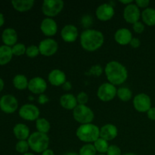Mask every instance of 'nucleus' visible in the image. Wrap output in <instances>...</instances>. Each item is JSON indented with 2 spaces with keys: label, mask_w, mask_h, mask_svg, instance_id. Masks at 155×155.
Returning <instances> with one entry per match:
<instances>
[{
  "label": "nucleus",
  "mask_w": 155,
  "mask_h": 155,
  "mask_svg": "<svg viewBox=\"0 0 155 155\" xmlns=\"http://www.w3.org/2000/svg\"><path fill=\"white\" fill-rule=\"evenodd\" d=\"M80 45L85 51H95L99 49L104 42V34L95 29L84 30L80 36Z\"/></svg>",
  "instance_id": "1"
},
{
  "label": "nucleus",
  "mask_w": 155,
  "mask_h": 155,
  "mask_svg": "<svg viewBox=\"0 0 155 155\" xmlns=\"http://www.w3.org/2000/svg\"><path fill=\"white\" fill-rule=\"evenodd\" d=\"M104 74L108 83L116 86L122 85L128 78V71L117 61H110L104 67Z\"/></svg>",
  "instance_id": "2"
},
{
  "label": "nucleus",
  "mask_w": 155,
  "mask_h": 155,
  "mask_svg": "<svg viewBox=\"0 0 155 155\" xmlns=\"http://www.w3.org/2000/svg\"><path fill=\"white\" fill-rule=\"evenodd\" d=\"M76 136L81 142L94 143L100 138V128L94 124H82L76 130Z\"/></svg>",
  "instance_id": "3"
},
{
  "label": "nucleus",
  "mask_w": 155,
  "mask_h": 155,
  "mask_svg": "<svg viewBox=\"0 0 155 155\" xmlns=\"http://www.w3.org/2000/svg\"><path fill=\"white\" fill-rule=\"evenodd\" d=\"M27 142L30 146V149L35 153L42 154L44 151L48 148L50 139L47 134L36 131L30 134Z\"/></svg>",
  "instance_id": "4"
},
{
  "label": "nucleus",
  "mask_w": 155,
  "mask_h": 155,
  "mask_svg": "<svg viewBox=\"0 0 155 155\" xmlns=\"http://www.w3.org/2000/svg\"><path fill=\"white\" fill-rule=\"evenodd\" d=\"M73 117L77 123L82 125L92 124L95 118V114L89 106L78 104L73 110Z\"/></svg>",
  "instance_id": "5"
},
{
  "label": "nucleus",
  "mask_w": 155,
  "mask_h": 155,
  "mask_svg": "<svg viewBox=\"0 0 155 155\" xmlns=\"http://www.w3.org/2000/svg\"><path fill=\"white\" fill-rule=\"evenodd\" d=\"M64 2L62 0H45L42 5V12L46 18H54L62 12Z\"/></svg>",
  "instance_id": "6"
},
{
  "label": "nucleus",
  "mask_w": 155,
  "mask_h": 155,
  "mask_svg": "<svg viewBox=\"0 0 155 155\" xmlns=\"http://www.w3.org/2000/svg\"><path fill=\"white\" fill-rule=\"evenodd\" d=\"M117 89L114 85L108 83H104L98 87L97 91V96L104 102L110 101L117 96Z\"/></svg>",
  "instance_id": "7"
},
{
  "label": "nucleus",
  "mask_w": 155,
  "mask_h": 155,
  "mask_svg": "<svg viewBox=\"0 0 155 155\" xmlns=\"http://www.w3.org/2000/svg\"><path fill=\"white\" fill-rule=\"evenodd\" d=\"M18 114L24 120L36 121L39 118L40 110L35 104L28 103L21 106L18 110Z\"/></svg>",
  "instance_id": "8"
},
{
  "label": "nucleus",
  "mask_w": 155,
  "mask_h": 155,
  "mask_svg": "<svg viewBox=\"0 0 155 155\" xmlns=\"http://www.w3.org/2000/svg\"><path fill=\"white\" fill-rule=\"evenodd\" d=\"M38 46L40 54L45 57L53 56L58 50V43L52 38H45L42 39Z\"/></svg>",
  "instance_id": "9"
},
{
  "label": "nucleus",
  "mask_w": 155,
  "mask_h": 155,
  "mask_svg": "<svg viewBox=\"0 0 155 155\" xmlns=\"http://www.w3.org/2000/svg\"><path fill=\"white\" fill-rule=\"evenodd\" d=\"M133 104L136 110L139 113H147L148 110L152 107L151 98L145 93L137 94L133 98Z\"/></svg>",
  "instance_id": "10"
},
{
  "label": "nucleus",
  "mask_w": 155,
  "mask_h": 155,
  "mask_svg": "<svg viewBox=\"0 0 155 155\" xmlns=\"http://www.w3.org/2000/svg\"><path fill=\"white\" fill-rule=\"evenodd\" d=\"M0 108L6 114H13L18 109V101L16 97L6 94L0 98Z\"/></svg>",
  "instance_id": "11"
},
{
  "label": "nucleus",
  "mask_w": 155,
  "mask_h": 155,
  "mask_svg": "<svg viewBox=\"0 0 155 155\" xmlns=\"http://www.w3.org/2000/svg\"><path fill=\"white\" fill-rule=\"evenodd\" d=\"M141 12L140 8L135 4L134 2L132 4L126 5L124 9V20L129 24H133L137 21H139V19L141 18Z\"/></svg>",
  "instance_id": "12"
},
{
  "label": "nucleus",
  "mask_w": 155,
  "mask_h": 155,
  "mask_svg": "<svg viewBox=\"0 0 155 155\" xmlns=\"http://www.w3.org/2000/svg\"><path fill=\"white\" fill-rule=\"evenodd\" d=\"M48 84L45 79L41 77H35L29 80L28 88L30 92L35 95H41L44 94L46 91Z\"/></svg>",
  "instance_id": "13"
},
{
  "label": "nucleus",
  "mask_w": 155,
  "mask_h": 155,
  "mask_svg": "<svg viewBox=\"0 0 155 155\" xmlns=\"http://www.w3.org/2000/svg\"><path fill=\"white\" fill-rule=\"evenodd\" d=\"M114 8L110 3H103L99 5L95 10L96 18L101 21H110L114 16Z\"/></svg>",
  "instance_id": "14"
},
{
  "label": "nucleus",
  "mask_w": 155,
  "mask_h": 155,
  "mask_svg": "<svg viewBox=\"0 0 155 155\" xmlns=\"http://www.w3.org/2000/svg\"><path fill=\"white\" fill-rule=\"evenodd\" d=\"M61 36L65 42H74L78 39V29L74 24H67L61 30Z\"/></svg>",
  "instance_id": "15"
},
{
  "label": "nucleus",
  "mask_w": 155,
  "mask_h": 155,
  "mask_svg": "<svg viewBox=\"0 0 155 155\" xmlns=\"http://www.w3.org/2000/svg\"><path fill=\"white\" fill-rule=\"evenodd\" d=\"M40 30L48 38L54 36L58 32L57 22L53 18H44L40 24Z\"/></svg>",
  "instance_id": "16"
},
{
  "label": "nucleus",
  "mask_w": 155,
  "mask_h": 155,
  "mask_svg": "<svg viewBox=\"0 0 155 155\" xmlns=\"http://www.w3.org/2000/svg\"><path fill=\"white\" fill-rule=\"evenodd\" d=\"M114 40L117 44L120 45H130L132 39H133V33L128 28L122 27L114 33Z\"/></svg>",
  "instance_id": "17"
},
{
  "label": "nucleus",
  "mask_w": 155,
  "mask_h": 155,
  "mask_svg": "<svg viewBox=\"0 0 155 155\" xmlns=\"http://www.w3.org/2000/svg\"><path fill=\"white\" fill-rule=\"evenodd\" d=\"M48 81L54 86H62L67 81V76L61 70L54 69L48 74Z\"/></svg>",
  "instance_id": "18"
},
{
  "label": "nucleus",
  "mask_w": 155,
  "mask_h": 155,
  "mask_svg": "<svg viewBox=\"0 0 155 155\" xmlns=\"http://www.w3.org/2000/svg\"><path fill=\"white\" fill-rule=\"evenodd\" d=\"M118 135V129L112 124H107L100 128V137L107 142L116 139Z\"/></svg>",
  "instance_id": "19"
},
{
  "label": "nucleus",
  "mask_w": 155,
  "mask_h": 155,
  "mask_svg": "<svg viewBox=\"0 0 155 155\" xmlns=\"http://www.w3.org/2000/svg\"><path fill=\"white\" fill-rule=\"evenodd\" d=\"M18 33L16 30L12 27H8L5 29L2 33V40L4 42V45L12 47L18 43Z\"/></svg>",
  "instance_id": "20"
},
{
  "label": "nucleus",
  "mask_w": 155,
  "mask_h": 155,
  "mask_svg": "<svg viewBox=\"0 0 155 155\" xmlns=\"http://www.w3.org/2000/svg\"><path fill=\"white\" fill-rule=\"evenodd\" d=\"M61 106L68 110H74L78 105L77 97L71 93H65L60 97L59 100Z\"/></svg>",
  "instance_id": "21"
},
{
  "label": "nucleus",
  "mask_w": 155,
  "mask_h": 155,
  "mask_svg": "<svg viewBox=\"0 0 155 155\" xmlns=\"http://www.w3.org/2000/svg\"><path fill=\"white\" fill-rule=\"evenodd\" d=\"M13 133L18 141L27 140L31 134L28 126L21 123L15 124L13 128Z\"/></svg>",
  "instance_id": "22"
},
{
  "label": "nucleus",
  "mask_w": 155,
  "mask_h": 155,
  "mask_svg": "<svg viewBox=\"0 0 155 155\" xmlns=\"http://www.w3.org/2000/svg\"><path fill=\"white\" fill-rule=\"evenodd\" d=\"M141 18L144 24L154 27L155 26V8L148 7L144 9L141 14Z\"/></svg>",
  "instance_id": "23"
},
{
  "label": "nucleus",
  "mask_w": 155,
  "mask_h": 155,
  "mask_svg": "<svg viewBox=\"0 0 155 155\" xmlns=\"http://www.w3.org/2000/svg\"><path fill=\"white\" fill-rule=\"evenodd\" d=\"M35 2L33 0H13L12 5L14 8L20 12H25L33 7Z\"/></svg>",
  "instance_id": "24"
},
{
  "label": "nucleus",
  "mask_w": 155,
  "mask_h": 155,
  "mask_svg": "<svg viewBox=\"0 0 155 155\" xmlns=\"http://www.w3.org/2000/svg\"><path fill=\"white\" fill-rule=\"evenodd\" d=\"M13 57L12 47L8 45H0V65L7 64Z\"/></svg>",
  "instance_id": "25"
},
{
  "label": "nucleus",
  "mask_w": 155,
  "mask_h": 155,
  "mask_svg": "<svg viewBox=\"0 0 155 155\" xmlns=\"http://www.w3.org/2000/svg\"><path fill=\"white\" fill-rule=\"evenodd\" d=\"M14 86L18 90H24L28 88L29 80L24 74H17L12 80Z\"/></svg>",
  "instance_id": "26"
},
{
  "label": "nucleus",
  "mask_w": 155,
  "mask_h": 155,
  "mask_svg": "<svg viewBox=\"0 0 155 155\" xmlns=\"http://www.w3.org/2000/svg\"><path fill=\"white\" fill-rule=\"evenodd\" d=\"M36 128L37 132L47 134L50 131L51 124L49 121L44 117H39L36 120Z\"/></svg>",
  "instance_id": "27"
},
{
  "label": "nucleus",
  "mask_w": 155,
  "mask_h": 155,
  "mask_svg": "<svg viewBox=\"0 0 155 155\" xmlns=\"http://www.w3.org/2000/svg\"><path fill=\"white\" fill-rule=\"evenodd\" d=\"M92 144H93L97 153H98V154H106L109 146H110L108 142L101 137L98 138V139Z\"/></svg>",
  "instance_id": "28"
},
{
  "label": "nucleus",
  "mask_w": 155,
  "mask_h": 155,
  "mask_svg": "<svg viewBox=\"0 0 155 155\" xmlns=\"http://www.w3.org/2000/svg\"><path fill=\"white\" fill-rule=\"evenodd\" d=\"M117 96L122 101H129L133 98V92L128 87H120L117 89Z\"/></svg>",
  "instance_id": "29"
},
{
  "label": "nucleus",
  "mask_w": 155,
  "mask_h": 155,
  "mask_svg": "<svg viewBox=\"0 0 155 155\" xmlns=\"http://www.w3.org/2000/svg\"><path fill=\"white\" fill-rule=\"evenodd\" d=\"M79 155H96L97 151L92 143H87L83 145L80 148Z\"/></svg>",
  "instance_id": "30"
},
{
  "label": "nucleus",
  "mask_w": 155,
  "mask_h": 155,
  "mask_svg": "<svg viewBox=\"0 0 155 155\" xmlns=\"http://www.w3.org/2000/svg\"><path fill=\"white\" fill-rule=\"evenodd\" d=\"M29 149H30V146H29L27 140H20L15 145V150H16V151L21 154L28 153Z\"/></svg>",
  "instance_id": "31"
},
{
  "label": "nucleus",
  "mask_w": 155,
  "mask_h": 155,
  "mask_svg": "<svg viewBox=\"0 0 155 155\" xmlns=\"http://www.w3.org/2000/svg\"><path fill=\"white\" fill-rule=\"evenodd\" d=\"M12 50L13 55L21 56L23 54H26L27 47L23 43H16L15 45L12 47Z\"/></svg>",
  "instance_id": "32"
},
{
  "label": "nucleus",
  "mask_w": 155,
  "mask_h": 155,
  "mask_svg": "<svg viewBox=\"0 0 155 155\" xmlns=\"http://www.w3.org/2000/svg\"><path fill=\"white\" fill-rule=\"evenodd\" d=\"M40 54L39 49V46L36 45H31L27 47V50H26V55L27 57L30 58H33L37 57L39 54Z\"/></svg>",
  "instance_id": "33"
},
{
  "label": "nucleus",
  "mask_w": 155,
  "mask_h": 155,
  "mask_svg": "<svg viewBox=\"0 0 155 155\" xmlns=\"http://www.w3.org/2000/svg\"><path fill=\"white\" fill-rule=\"evenodd\" d=\"M89 75L94 76V77H100L103 73L102 67L100 64H95L92 65L89 71Z\"/></svg>",
  "instance_id": "34"
},
{
  "label": "nucleus",
  "mask_w": 155,
  "mask_h": 155,
  "mask_svg": "<svg viewBox=\"0 0 155 155\" xmlns=\"http://www.w3.org/2000/svg\"><path fill=\"white\" fill-rule=\"evenodd\" d=\"M77 100L78 104H83V105H86V104L89 101V95L85 92H80L77 94Z\"/></svg>",
  "instance_id": "35"
},
{
  "label": "nucleus",
  "mask_w": 155,
  "mask_h": 155,
  "mask_svg": "<svg viewBox=\"0 0 155 155\" xmlns=\"http://www.w3.org/2000/svg\"><path fill=\"white\" fill-rule=\"evenodd\" d=\"M92 24H93V19H92V16L89 15H86L83 16L81 19V24L83 27L86 28V30L90 29L89 27L92 25Z\"/></svg>",
  "instance_id": "36"
},
{
  "label": "nucleus",
  "mask_w": 155,
  "mask_h": 155,
  "mask_svg": "<svg viewBox=\"0 0 155 155\" xmlns=\"http://www.w3.org/2000/svg\"><path fill=\"white\" fill-rule=\"evenodd\" d=\"M106 155H122V151L118 145H110Z\"/></svg>",
  "instance_id": "37"
},
{
  "label": "nucleus",
  "mask_w": 155,
  "mask_h": 155,
  "mask_svg": "<svg viewBox=\"0 0 155 155\" xmlns=\"http://www.w3.org/2000/svg\"><path fill=\"white\" fill-rule=\"evenodd\" d=\"M133 30L136 33H139V34L142 33L145 30V24L142 21H137L133 24Z\"/></svg>",
  "instance_id": "38"
},
{
  "label": "nucleus",
  "mask_w": 155,
  "mask_h": 155,
  "mask_svg": "<svg viewBox=\"0 0 155 155\" xmlns=\"http://www.w3.org/2000/svg\"><path fill=\"white\" fill-rule=\"evenodd\" d=\"M135 4L139 8H147L150 5L149 0H136L135 2Z\"/></svg>",
  "instance_id": "39"
},
{
  "label": "nucleus",
  "mask_w": 155,
  "mask_h": 155,
  "mask_svg": "<svg viewBox=\"0 0 155 155\" xmlns=\"http://www.w3.org/2000/svg\"><path fill=\"white\" fill-rule=\"evenodd\" d=\"M49 101V98L47 95L44 94H41L38 97V102L40 104H45L46 103H48Z\"/></svg>",
  "instance_id": "40"
},
{
  "label": "nucleus",
  "mask_w": 155,
  "mask_h": 155,
  "mask_svg": "<svg viewBox=\"0 0 155 155\" xmlns=\"http://www.w3.org/2000/svg\"><path fill=\"white\" fill-rule=\"evenodd\" d=\"M130 45L133 48H138L141 45V41L139 38L133 37L130 42Z\"/></svg>",
  "instance_id": "41"
},
{
  "label": "nucleus",
  "mask_w": 155,
  "mask_h": 155,
  "mask_svg": "<svg viewBox=\"0 0 155 155\" xmlns=\"http://www.w3.org/2000/svg\"><path fill=\"white\" fill-rule=\"evenodd\" d=\"M147 117L151 120L155 121V107H151L147 112Z\"/></svg>",
  "instance_id": "42"
},
{
  "label": "nucleus",
  "mask_w": 155,
  "mask_h": 155,
  "mask_svg": "<svg viewBox=\"0 0 155 155\" xmlns=\"http://www.w3.org/2000/svg\"><path fill=\"white\" fill-rule=\"evenodd\" d=\"M62 89L64 91H70L72 89V84H71V82L66 81L62 86Z\"/></svg>",
  "instance_id": "43"
},
{
  "label": "nucleus",
  "mask_w": 155,
  "mask_h": 155,
  "mask_svg": "<svg viewBox=\"0 0 155 155\" xmlns=\"http://www.w3.org/2000/svg\"><path fill=\"white\" fill-rule=\"evenodd\" d=\"M41 155H55L54 154V151L52 149H50V148H48L45 151H44L41 154Z\"/></svg>",
  "instance_id": "44"
},
{
  "label": "nucleus",
  "mask_w": 155,
  "mask_h": 155,
  "mask_svg": "<svg viewBox=\"0 0 155 155\" xmlns=\"http://www.w3.org/2000/svg\"><path fill=\"white\" fill-rule=\"evenodd\" d=\"M119 2L120 3H122V4L126 5H128L133 3V0H120Z\"/></svg>",
  "instance_id": "45"
},
{
  "label": "nucleus",
  "mask_w": 155,
  "mask_h": 155,
  "mask_svg": "<svg viewBox=\"0 0 155 155\" xmlns=\"http://www.w3.org/2000/svg\"><path fill=\"white\" fill-rule=\"evenodd\" d=\"M5 23V18H4V15H2V13L0 12V27L4 24Z\"/></svg>",
  "instance_id": "46"
},
{
  "label": "nucleus",
  "mask_w": 155,
  "mask_h": 155,
  "mask_svg": "<svg viewBox=\"0 0 155 155\" xmlns=\"http://www.w3.org/2000/svg\"><path fill=\"white\" fill-rule=\"evenodd\" d=\"M4 86H5V83H4V80L0 77V92L3 90L4 89Z\"/></svg>",
  "instance_id": "47"
},
{
  "label": "nucleus",
  "mask_w": 155,
  "mask_h": 155,
  "mask_svg": "<svg viewBox=\"0 0 155 155\" xmlns=\"http://www.w3.org/2000/svg\"><path fill=\"white\" fill-rule=\"evenodd\" d=\"M63 155H79V154L77 152H74V151H68V152L64 153Z\"/></svg>",
  "instance_id": "48"
},
{
  "label": "nucleus",
  "mask_w": 155,
  "mask_h": 155,
  "mask_svg": "<svg viewBox=\"0 0 155 155\" xmlns=\"http://www.w3.org/2000/svg\"><path fill=\"white\" fill-rule=\"evenodd\" d=\"M122 155H137V154H136L135 153H133V152H128V153H126V154H124Z\"/></svg>",
  "instance_id": "49"
},
{
  "label": "nucleus",
  "mask_w": 155,
  "mask_h": 155,
  "mask_svg": "<svg viewBox=\"0 0 155 155\" xmlns=\"http://www.w3.org/2000/svg\"><path fill=\"white\" fill-rule=\"evenodd\" d=\"M22 155H36V154H33V153H30V152H28V153H26V154H22Z\"/></svg>",
  "instance_id": "50"
},
{
  "label": "nucleus",
  "mask_w": 155,
  "mask_h": 155,
  "mask_svg": "<svg viewBox=\"0 0 155 155\" xmlns=\"http://www.w3.org/2000/svg\"><path fill=\"white\" fill-rule=\"evenodd\" d=\"M28 99H29V100H33V96H29Z\"/></svg>",
  "instance_id": "51"
},
{
  "label": "nucleus",
  "mask_w": 155,
  "mask_h": 155,
  "mask_svg": "<svg viewBox=\"0 0 155 155\" xmlns=\"http://www.w3.org/2000/svg\"><path fill=\"white\" fill-rule=\"evenodd\" d=\"M96 155H106V154H97Z\"/></svg>",
  "instance_id": "52"
}]
</instances>
